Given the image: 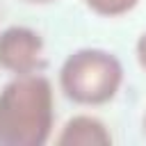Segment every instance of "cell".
I'll list each match as a JSON object with an SVG mask.
<instances>
[{
  "label": "cell",
  "instance_id": "obj_1",
  "mask_svg": "<svg viewBox=\"0 0 146 146\" xmlns=\"http://www.w3.org/2000/svg\"><path fill=\"white\" fill-rule=\"evenodd\" d=\"M55 100L46 75L27 73L0 91V146H43L52 132Z\"/></svg>",
  "mask_w": 146,
  "mask_h": 146
},
{
  "label": "cell",
  "instance_id": "obj_2",
  "mask_svg": "<svg viewBox=\"0 0 146 146\" xmlns=\"http://www.w3.org/2000/svg\"><path fill=\"white\" fill-rule=\"evenodd\" d=\"M123 82V66L116 55L100 48H80L59 68L64 96L80 105L110 103Z\"/></svg>",
  "mask_w": 146,
  "mask_h": 146
},
{
  "label": "cell",
  "instance_id": "obj_3",
  "mask_svg": "<svg viewBox=\"0 0 146 146\" xmlns=\"http://www.w3.org/2000/svg\"><path fill=\"white\" fill-rule=\"evenodd\" d=\"M0 68L16 75L39 73L46 68L43 39L39 32L23 25H11L0 32Z\"/></svg>",
  "mask_w": 146,
  "mask_h": 146
},
{
  "label": "cell",
  "instance_id": "obj_4",
  "mask_svg": "<svg viewBox=\"0 0 146 146\" xmlns=\"http://www.w3.org/2000/svg\"><path fill=\"white\" fill-rule=\"evenodd\" d=\"M57 144L59 146H110L112 135L105 128V123L98 121L96 116L80 114L66 121V125L57 137Z\"/></svg>",
  "mask_w": 146,
  "mask_h": 146
},
{
  "label": "cell",
  "instance_id": "obj_5",
  "mask_svg": "<svg viewBox=\"0 0 146 146\" xmlns=\"http://www.w3.org/2000/svg\"><path fill=\"white\" fill-rule=\"evenodd\" d=\"M87 7L91 11H96L98 16H105V18H114V16H121V14H128L139 0H84Z\"/></svg>",
  "mask_w": 146,
  "mask_h": 146
},
{
  "label": "cell",
  "instance_id": "obj_6",
  "mask_svg": "<svg viewBox=\"0 0 146 146\" xmlns=\"http://www.w3.org/2000/svg\"><path fill=\"white\" fill-rule=\"evenodd\" d=\"M137 59H139V66L146 71V32L137 41Z\"/></svg>",
  "mask_w": 146,
  "mask_h": 146
},
{
  "label": "cell",
  "instance_id": "obj_7",
  "mask_svg": "<svg viewBox=\"0 0 146 146\" xmlns=\"http://www.w3.org/2000/svg\"><path fill=\"white\" fill-rule=\"evenodd\" d=\"M25 2H32V5H46V2H52V0H25Z\"/></svg>",
  "mask_w": 146,
  "mask_h": 146
}]
</instances>
